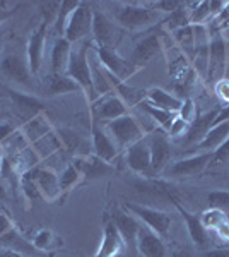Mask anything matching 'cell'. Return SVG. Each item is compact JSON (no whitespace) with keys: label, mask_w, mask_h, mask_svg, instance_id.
<instances>
[{"label":"cell","mask_w":229,"mask_h":257,"mask_svg":"<svg viewBox=\"0 0 229 257\" xmlns=\"http://www.w3.org/2000/svg\"><path fill=\"white\" fill-rule=\"evenodd\" d=\"M91 45H93V40L91 41H81L79 47H74L72 52H70V59H69V65H67V76L70 79H74L81 86L82 93L86 96V103L89 105V108L96 103V91H94V81H93V69H91L89 64V57H87V52H89Z\"/></svg>","instance_id":"obj_1"},{"label":"cell","mask_w":229,"mask_h":257,"mask_svg":"<svg viewBox=\"0 0 229 257\" xmlns=\"http://www.w3.org/2000/svg\"><path fill=\"white\" fill-rule=\"evenodd\" d=\"M159 12L140 4H118L113 11V19L122 30L135 31L159 21Z\"/></svg>","instance_id":"obj_2"},{"label":"cell","mask_w":229,"mask_h":257,"mask_svg":"<svg viewBox=\"0 0 229 257\" xmlns=\"http://www.w3.org/2000/svg\"><path fill=\"white\" fill-rule=\"evenodd\" d=\"M123 30L116 24L113 18L106 12L94 9L93 11V43L96 47L116 50L118 43L122 41Z\"/></svg>","instance_id":"obj_3"},{"label":"cell","mask_w":229,"mask_h":257,"mask_svg":"<svg viewBox=\"0 0 229 257\" xmlns=\"http://www.w3.org/2000/svg\"><path fill=\"white\" fill-rule=\"evenodd\" d=\"M0 74L16 86H23L26 89H33V74L29 70L26 55H19L16 52H9L0 57Z\"/></svg>","instance_id":"obj_4"},{"label":"cell","mask_w":229,"mask_h":257,"mask_svg":"<svg viewBox=\"0 0 229 257\" xmlns=\"http://www.w3.org/2000/svg\"><path fill=\"white\" fill-rule=\"evenodd\" d=\"M123 209L128 211L130 214L139 219L140 223H144V226H147L149 230H152L156 235H159L161 238H166L169 235V226H171L173 219L171 214L164 213V211L147 208V206L134 204V202H125Z\"/></svg>","instance_id":"obj_5"},{"label":"cell","mask_w":229,"mask_h":257,"mask_svg":"<svg viewBox=\"0 0 229 257\" xmlns=\"http://www.w3.org/2000/svg\"><path fill=\"white\" fill-rule=\"evenodd\" d=\"M105 128L118 148L132 146V144L137 143V141H140L145 136V132H144L142 125L139 123V120L128 113L120 118H116V120L108 122Z\"/></svg>","instance_id":"obj_6"},{"label":"cell","mask_w":229,"mask_h":257,"mask_svg":"<svg viewBox=\"0 0 229 257\" xmlns=\"http://www.w3.org/2000/svg\"><path fill=\"white\" fill-rule=\"evenodd\" d=\"M93 7L87 2H79L76 11L70 16L67 28H65L64 38L70 43L84 41L86 38L93 36Z\"/></svg>","instance_id":"obj_7"},{"label":"cell","mask_w":229,"mask_h":257,"mask_svg":"<svg viewBox=\"0 0 229 257\" xmlns=\"http://www.w3.org/2000/svg\"><path fill=\"white\" fill-rule=\"evenodd\" d=\"M149 149H151V173L159 175L168 168L173 156V146L169 136L162 128H156L151 134H147Z\"/></svg>","instance_id":"obj_8"},{"label":"cell","mask_w":229,"mask_h":257,"mask_svg":"<svg viewBox=\"0 0 229 257\" xmlns=\"http://www.w3.org/2000/svg\"><path fill=\"white\" fill-rule=\"evenodd\" d=\"M98 60L101 64V67L106 70L108 74H111L118 81L125 82L128 77H132L137 72V67L132 64L128 59H123L116 50L111 48H103V47H94Z\"/></svg>","instance_id":"obj_9"},{"label":"cell","mask_w":229,"mask_h":257,"mask_svg":"<svg viewBox=\"0 0 229 257\" xmlns=\"http://www.w3.org/2000/svg\"><path fill=\"white\" fill-rule=\"evenodd\" d=\"M4 89L9 94L12 108L16 110V113H18L24 122H29V120L40 117V115L47 110V103H45L43 99H40L38 96H35V94H29L26 91H18L12 88H4Z\"/></svg>","instance_id":"obj_10"},{"label":"cell","mask_w":229,"mask_h":257,"mask_svg":"<svg viewBox=\"0 0 229 257\" xmlns=\"http://www.w3.org/2000/svg\"><path fill=\"white\" fill-rule=\"evenodd\" d=\"M128 113V106L125 103V99H122L118 94H105V96L98 98L96 103L89 108V115L91 118L101 122H111V120H116L123 115Z\"/></svg>","instance_id":"obj_11"},{"label":"cell","mask_w":229,"mask_h":257,"mask_svg":"<svg viewBox=\"0 0 229 257\" xmlns=\"http://www.w3.org/2000/svg\"><path fill=\"white\" fill-rule=\"evenodd\" d=\"M227 67V43L222 35H212L209 40V62H207V76L215 82L224 79Z\"/></svg>","instance_id":"obj_12"},{"label":"cell","mask_w":229,"mask_h":257,"mask_svg":"<svg viewBox=\"0 0 229 257\" xmlns=\"http://www.w3.org/2000/svg\"><path fill=\"white\" fill-rule=\"evenodd\" d=\"M48 28H50V24L41 21L40 26L29 35V40L26 45V59H28V65H29V70H31L33 77H38V74L41 70V64H43V59H45V41H47Z\"/></svg>","instance_id":"obj_13"},{"label":"cell","mask_w":229,"mask_h":257,"mask_svg":"<svg viewBox=\"0 0 229 257\" xmlns=\"http://www.w3.org/2000/svg\"><path fill=\"white\" fill-rule=\"evenodd\" d=\"M212 153H198V155L188 156L178 161H173L164 170L169 177H197L202 175L210 167Z\"/></svg>","instance_id":"obj_14"},{"label":"cell","mask_w":229,"mask_h":257,"mask_svg":"<svg viewBox=\"0 0 229 257\" xmlns=\"http://www.w3.org/2000/svg\"><path fill=\"white\" fill-rule=\"evenodd\" d=\"M28 173L36 184V187H38L41 199H45L47 202H55L57 199L62 197L58 175L53 170L45 167H33L28 170Z\"/></svg>","instance_id":"obj_15"},{"label":"cell","mask_w":229,"mask_h":257,"mask_svg":"<svg viewBox=\"0 0 229 257\" xmlns=\"http://www.w3.org/2000/svg\"><path fill=\"white\" fill-rule=\"evenodd\" d=\"M91 146H93V155L108 161V163H111L118 155L116 143L111 139L106 128L94 118H91Z\"/></svg>","instance_id":"obj_16"},{"label":"cell","mask_w":229,"mask_h":257,"mask_svg":"<svg viewBox=\"0 0 229 257\" xmlns=\"http://www.w3.org/2000/svg\"><path fill=\"white\" fill-rule=\"evenodd\" d=\"M125 245L122 235L116 230L113 219L110 216H105V221H103V238L101 243H99L98 250L93 257H120L125 252Z\"/></svg>","instance_id":"obj_17"},{"label":"cell","mask_w":229,"mask_h":257,"mask_svg":"<svg viewBox=\"0 0 229 257\" xmlns=\"http://www.w3.org/2000/svg\"><path fill=\"white\" fill-rule=\"evenodd\" d=\"M72 165L76 167L82 175V184L96 178L108 177L115 172V167L108 161L98 158L96 155H86V156H76L72 158Z\"/></svg>","instance_id":"obj_18"},{"label":"cell","mask_w":229,"mask_h":257,"mask_svg":"<svg viewBox=\"0 0 229 257\" xmlns=\"http://www.w3.org/2000/svg\"><path fill=\"white\" fill-rule=\"evenodd\" d=\"M125 163L134 173L139 175H152L151 173V149H149L147 136L127 148Z\"/></svg>","instance_id":"obj_19"},{"label":"cell","mask_w":229,"mask_h":257,"mask_svg":"<svg viewBox=\"0 0 229 257\" xmlns=\"http://www.w3.org/2000/svg\"><path fill=\"white\" fill-rule=\"evenodd\" d=\"M110 218L113 219L116 230L122 235L125 245L128 248H134V252H135L137 235H139V230H140V226H142V223H140L134 214L125 211L123 208H113Z\"/></svg>","instance_id":"obj_20"},{"label":"cell","mask_w":229,"mask_h":257,"mask_svg":"<svg viewBox=\"0 0 229 257\" xmlns=\"http://www.w3.org/2000/svg\"><path fill=\"white\" fill-rule=\"evenodd\" d=\"M135 252L144 257H168V247L164 243V238H161L144 225L140 226L139 235H137Z\"/></svg>","instance_id":"obj_21"},{"label":"cell","mask_w":229,"mask_h":257,"mask_svg":"<svg viewBox=\"0 0 229 257\" xmlns=\"http://www.w3.org/2000/svg\"><path fill=\"white\" fill-rule=\"evenodd\" d=\"M43 88L45 94L48 96H60V94H70V93H82L81 86L74 79H70L67 74H52L43 77Z\"/></svg>","instance_id":"obj_22"},{"label":"cell","mask_w":229,"mask_h":257,"mask_svg":"<svg viewBox=\"0 0 229 257\" xmlns=\"http://www.w3.org/2000/svg\"><path fill=\"white\" fill-rule=\"evenodd\" d=\"M169 199L173 201V204H174V208L178 209V213L181 214V218L185 219V223H186V230H188V235H190V238L193 240V243H197V245H207L209 243V231L203 228V225L200 223V216H197V214H193V213H190L188 209H185L183 206L180 204V201L178 199H174L173 196H169Z\"/></svg>","instance_id":"obj_23"},{"label":"cell","mask_w":229,"mask_h":257,"mask_svg":"<svg viewBox=\"0 0 229 257\" xmlns=\"http://www.w3.org/2000/svg\"><path fill=\"white\" fill-rule=\"evenodd\" d=\"M162 48L161 45V36L159 35H149L145 36L135 45L134 52H132L130 62L135 65L137 69L142 67L144 64H147L156 53H159Z\"/></svg>","instance_id":"obj_24"},{"label":"cell","mask_w":229,"mask_h":257,"mask_svg":"<svg viewBox=\"0 0 229 257\" xmlns=\"http://www.w3.org/2000/svg\"><path fill=\"white\" fill-rule=\"evenodd\" d=\"M72 52V43L65 40L64 36H58L53 40L52 52H50V65H52V74H65Z\"/></svg>","instance_id":"obj_25"},{"label":"cell","mask_w":229,"mask_h":257,"mask_svg":"<svg viewBox=\"0 0 229 257\" xmlns=\"http://www.w3.org/2000/svg\"><path fill=\"white\" fill-rule=\"evenodd\" d=\"M229 138V120H222L219 123H214L209 132L202 138L200 143H197V148L200 153H212Z\"/></svg>","instance_id":"obj_26"},{"label":"cell","mask_w":229,"mask_h":257,"mask_svg":"<svg viewBox=\"0 0 229 257\" xmlns=\"http://www.w3.org/2000/svg\"><path fill=\"white\" fill-rule=\"evenodd\" d=\"M57 136H58V141H60L62 148H65L70 155L76 158V156H86L89 155V153L86 151V139L82 138L79 132L72 131V128L69 127H62L57 131Z\"/></svg>","instance_id":"obj_27"},{"label":"cell","mask_w":229,"mask_h":257,"mask_svg":"<svg viewBox=\"0 0 229 257\" xmlns=\"http://www.w3.org/2000/svg\"><path fill=\"white\" fill-rule=\"evenodd\" d=\"M145 101H149L151 105L157 106V108L168 110V111H180L183 99L174 96V94L168 93V91L161 89V88H151L149 91H145Z\"/></svg>","instance_id":"obj_28"},{"label":"cell","mask_w":229,"mask_h":257,"mask_svg":"<svg viewBox=\"0 0 229 257\" xmlns=\"http://www.w3.org/2000/svg\"><path fill=\"white\" fill-rule=\"evenodd\" d=\"M220 108H214L210 111L203 115H197L193 122L190 123V128H188V134H186V139L188 143H200L203 136L209 132V128L214 125L215 118H217Z\"/></svg>","instance_id":"obj_29"},{"label":"cell","mask_w":229,"mask_h":257,"mask_svg":"<svg viewBox=\"0 0 229 257\" xmlns=\"http://www.w3.org/2000/svg\"><path fill=\"white\" fill-rule=\"evenodd\" d=\"M29 242L33 243V247L38 252H53L64 245L62 238L53 230H50V228H41V230H38Z\"/></svg>","instance_id":"obj_30"},{"label":"cell","mask_w":229,"mask_h":257,"mask_svg":"<svg viewBox=\"0 0 229 257\" xmlns=\"http://www.w3.org/2000/svg\"><path fill=\"white\" fill-rule=\"evenodd\" d=\"M139 106L145 111V113L149 115V117L154 120V123H157V125H159V128H162V131H166V132L169 131V127H171V123L174 122V118L178 117L176 111H168V110L157 108V106L151 105V103L145 101V99H142V101H140Z\"/></svg>","instance_id":"obj_31"},{"label":"cell","mask_w":229,"mask_h":257,"mask_svg":"<svg viewBox=\"0 0 229 257\" xmlns=\"http://www.w3.org/2000/svg\"><path fill=\"white\" fill-rule=\"evenodd\" d=\"M58 184H60V192L62 196H65V194H69L72 189L79 187V185H82V175L81 172L74 167L72 163L67 165V167L64 168V172L58 175Z\"/></svg>","instance_id":"obj_32"},{"label":"cell","mask_w":229,"mask_h":257,"mask_svg":"<svg viewBox=\"0 0 229 257\" xmlns=\"http://www.w3.org/2000/svg\"><path fill=\"white\" fill-rule=\"evenodd\" d=\"M77 6H79V2H74V0H64V2H60V11H58V16L55 21V38L64 36L70 16H72V12L76 11Z\"/></svg>","instance_id":"obj_33"},{"label":"cell","mask_w":229,"mask_h":257,"mask_svg":"<svg viewBox=\"0 0 229 257\" xmlns=\"http://www.w3.org/2000/svg\"><path fill=\"white\" fill-rule=\"evenodd\" d=\"M161 24H166L169 31H176L180 28H185L190 24V9H186V4H183L178 11L166 16V19L161 21Z\"/></svg>","instance_id":"obj_34"},{"label":"cell","mask_w":229,"mask_h":257,"mask_svg":"<svg viewBox=\"0 0 229 257\" xmlns=\"http://www.w3.org/2000/svg\"><path fill=\"white\" fill-rule=\"evenodd\" d=\"M226 221H227V214L224 213V209L219 208H209L200 214V223L207 231H214L215 228Z\"/></svg>","instance_id":"obj_35"},{"label":"cell","mask_w":229,"mask_h":257,"mask_svg":"<svg viewBox=\"0 0 229 257\" xmlns=\"http://www.w3.org/2000/svg\"><path fill=\"white\" fill-rule=\"evenodd\" d=\"M173 36L176 43H180L183 52H186L191 57V52H195V28L188 24V26L173 31Z\"/></svg>","instance_id":"obj_36"},{"label":"cell","mask_w":229,"mask_h":257,"mask_svg":"<svg viewBox=\"0 0 229 257\" xmlns=\"http://www.w3.org/2000/svg\"><path fill=\"white\" fill-rule=\"evenodd\" d=\"M193 9H190V24L193 26H205V23L212 19L210 14V2L203 0L198 4H191Z\"/></svg>","instance_id":"obj_37"},{"label":"cell","mask_w":229,"mask_h":257,"mask_svg":"<svg viewBox=\"0 0 229 257\" xmlns=\"http://www.w3.org/2000/svg\"><path fill=\"white\" fill-rule=\"evenodd\" d=\"M21 180V189H23L24 196H26L28 201H36V199H41V194L38 187H36V184L33 182V178L29 177L28 172H24L23 175L19 177Z\"/></svg>","instance_id":"obj_38"},{"label":"cell","mask_w":229,"mask_h":257,"mask_svg":"<svg viewBox=\"0 0 229 257\" xmlns=\"http://www.w3.org/2000/svg\"><path fill=\"white\" fill-rule=\"evenodd\" d=\"M40 7H41V16H43L41 21L48 23L50 26L55 24L58 11H60V2H41Z\"/></svg>","instance_id":"obj_39"},{"label":"cell","mask_w":229,"mask_h":257,"mask_svg":"<svg viewBox=\"0 0 229 257\" xmlns=\"http://www.w3.org/2000/svg\"><path fill=\"white\" fill-rule=\"evenodd\" d=\"M16 132H19L18 123H14L9 118L0 120V146H4V144H6L7 141L16 134Z\"/></svg>","instance_id":"obj_40"},{"label":"cell","mask_w":229,"mask_h":257,"mask_svg":"<svg viewBox=\"0 0 229 257\" xmlns=\"http://www.w3.org/2000/svg\"><path fill=\"white\" fill-rule=\"evenodd\" d=\"M207 201L210 202V208L224 209L229 206V190H214L207 196Z\"/></svg>","instance_id":"obj_41"},{"label":"cell","mask_w":229,"mask_h":257,"mask_svg":"<svg viewBox=\"0 0 229 257\" xmlns=\"http://www.w3.org/2000/svg\"><path fill=\"white\" fill-rule=\"evenodd\" d=\"M185 2H180V0H159V2L151 4V7L154 11H157L159 14H171V12L178 11Z\"/></svg>","instance_id":"obj_42"},{"label":"cell","mask_w":229,"mask_h":257,"mask_svg":"<svg viewBox=\"0 0 229 257\" xmlns=\"http://www.w3.org/2000/svg\"><path fill=\"white\" fill-rule=\"evenodd\" d=\"M224 163H229V138L215 151H212L210 165H224Z\"/></svg>","instance_id":"obj_43"},{"label":"cell","mask_w":229,"mask_h":257,"mask_svg":"<svg viewBox=\"0 0 229 257\" xmlns=\"http://www.w3.org/2000/svg\"><path fill=\"white\" fill-rule=\"evenodd\" d=\"M178 117H181L183 120H186L188 123H191L195 120V117H197V108H195V103L191 98H186L183 99V105L180 111H178Z\"/></svg>","instance_id":"obj_44"},{"label":"cell","mask_w":229,"mask_h":257,"mask_svg":"<svg viewBox=\"0 0 229 257\" xmlns=\"http://www.w3.org/2000/svg\"><path fill=\"white\" fill-rule=\"evenodd\" d=\"M188 128H190V123L186 120H183L181 117H176L174 122L171 123L168 131V136L169 138H180L183 134H188Z\"/></svg>","instance_id":"obj_45"},{"label":"cell","mask_w":229,"mask_h":257,"mask_svg":"<svg viewBox=\"0 0 229 257\" xmlns=\"http://www.w3.org/2000/svg\"><path fill=\"white\" fill-rule=\"evenodd\" d=\"M214 91H215V94H217V98L220 99V101L229 105V81L226 79V77L215 82Z\"/></svg>","instance_id":"obj_46"},{"label":"cell","mask_w":229,"mask_h":257,"mask_svg":"<svg viewBox=\"0 0 229 257\" xmlns=\"http://www.w3.org/2000/svg\"><path fill=\"white\" fill-rule=\"evenodd\" d=\"M12 230H14V223L11 221V218L4 211H0V238L9 235Z\"/></svg>","instance_id":"obj_47"},{"label":"cell","mask_w":229,"mask_h":257,"mask_svg":"<svg viewBox=\"0 0 229 257\" xmlns=\"http://www.w3.org/2000/svg\"><path fill=\"white\" fill-rule=\"evenodd\" d=\"M214 233H215V237L219 238V242H222V243H226V245H229V221L222 223L220 226L215 228Z\"/></svg>","instance_id":"obj_48"},{"label":"cell","mask_w":229,"mask_h":257,"mask_svg":"<svg viewBox=\"0 0 229 257\" xmlns=\"http://www.w3.org/2000/svg\"><path fill=\"white\" fill-rule=\"evenodd\" d=\"M14 12H16V9H7V4L0 2V28H2V23H6Z\"/></svg>","instance_id":"obj_49"},{"label":"cell","mask_w":229,"mask_h":257,"mask_svg":"<svg viewBox=\"0 0 229 257\" xmlns=\"http://www.w3.org/2000/svg\"><path fill=\"white\" fill-rule=\"evenodd\" d=\"M200 257H229V247L214 248V250H207V252H203Z\"/></svg>","instance_id":"obj_50"},{"label":"cell","mask_w":229,"mask_h":257,"mask_svg":"<svg viewBox=\"0 0 229 257\" xmlns=\"http://www.w3.org/2000/svg\"><path fill=\"white\" fill-rule=\"evenodd\" d=\"M0 257H28V255L21 254L18 250H12V248H2L0 250Z\"/></svg>","instance_id":"obj_51"},{"label":"cell","mask_w":229,"mask_h":257,"mask_svg":"<svg viewBox=\"0 0 229 257\" xmlns=\"http://www.w3.org/2000/svg\"><path fill=\"white\" fill-rule=\"evenodd\" d=\"M6 30L4 28H0V57H2V48H4V45H6Z\"/></svg>","instance_id":"obj_52"},{"label":"cell","mask_w":229,"mask_h":257,"mask_svg":"<svg viewBox=\"0 0 229 257\" xmlns=\"http://www.w3.org/2000/svg\"><path fill=\"white\" fill-rule=\"evenodd\" d=\"M7 196V190H6V185L2 184V180H0V201H4Z\"/></svg>","instance_id":"obj_53"},{"label":"cell","mask_w":229,"mask_h":257,"mask_svg":"<svg viewBox=\"0 0 229 257\" xmlns=\"http://www.w3.org/2000/svg\"><path fill=\"white\" fill-rule=\"evenodd\" d=\"M132 257H144V255H140L139 252H134V254H132Z\"/></svg>","instance_id":"obj_54"},{"label":"cell","mask_w":229,"mask_h":257,"mask_svg":"<svg viewBox=\"0 0 229 257\" xmlns=\"http://www.w3.org/2000/svg\"><path fill=\"white\" fill-rule=\"evenodd\" d=\"M226 43H227V64H229V41L226 40Z\"/></svg>","instance_id":"obj_55"}]
</instances>
